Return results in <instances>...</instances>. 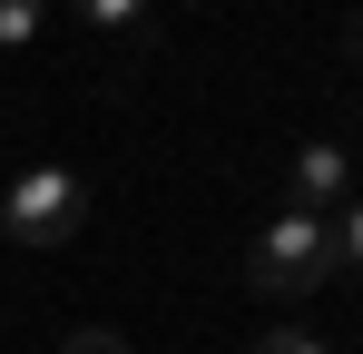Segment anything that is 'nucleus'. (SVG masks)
<instances>
[{
  "label": "nucleus",
  "mask_w": 363,
  "mask_h": 354,
  "mask_svg": "<svg viewBox=\"0 0 363 354\" xmlns=\"http://www.w3.org/2000/svg\"><path fill=\"white\" fill-rule=\"evenodd\" d=\"M334 256L363 266V197H344V227H334Z\"/></svg>",
  "instance_id": "6"
},
{
  "label": "nucleus",
  "mask_w": 363,
  "mask_h": 354,
  "mask_svg": "<svg viewBox=\"0 0 363 354\" xmlns=\"http://www.w3.org/2000/svg\"><path fill=\"white\" fill-rule=\"evenodd\" d=\"M60 354H128V335H108V325H89V335H69Z\"/></svg>",
  "instance_id": "7"
},
{
  "label": "nucleus",
  "mask_w": 363,
  "mask_h": 354,
  "mask_svg": "<svg viewBox=\"0 0 363 354\" xmlns=\"http://www.w3.org/2000/svg\"><path fill=\"white\" fill-rule=\"evenodd\" d=\"M344 40H354V59H363V10H354V20H344Z\"/></svg>",
  "instance_id": "9"
},
{
  "label": "nucleus",
  "mask_w": 363,
  "mask_h": 354,
  "mask_svg": "<svg viewBox=\"0 0 363 354\" xmlns=\"http://www.w3.org/2000/svg\"><path fill=\"white\" fill-rule=\"evenodd\" d=\"M79 227H89V187L69 168L10 177V197H0V236H10V246H69Z\"/></svg>",
  "instance_id": "2"
},
{
  "label": "nucleus",
  "mask_w": 363,
  "mask_h": 354,
  "mask_svg": "<svg viewBox=\"0 0 363 354\" xmlns=\"http://www.w3.org/2000/svg\"><path fill=\"white\" fill-rule=\"evenodd\" d=\"M255 354H324V345H314L304 325H275V335H265V345H255Z\"/></svg>",
  "instance_id": "8"
},
{
  "label": "nucleus",
  "mask_w": 363,
  "mask_h": 354,
  "mask_svg": "<svg viewBox=\"0 0 363 354\" xmlns=\"http://www.w3.org/2000/svg\"><path fill=\"white\" fill-rule=\"evenodd\" d=\"M89 30H147L138 0H89Z\"/></svg>",
  "instance_id": "5"
},
{
  "label": "nucleus",
  "mask_w": 363,
  "mask_h": 354,
  "mask_svg": "<svg viewBox=\"0 0 363 354\" xmlns=\"http://www.w3.org/2000/svg\"><path fill=\"white\" fill-rule=\"evenodd\" d=\"M40 30H50V10H40V0H0V50H30Z\"/></svg>",
  "instance_id": "4"
},
{
  "label": "nucleus",
  "mask_w": 363,
  "mask_h": 354,
  "mask_svg": "<svg viewBox=\"0 0 363 354\" xmlns=\"http://www.w3.org/2000/svg\"><path fill=\"white\" fill-rule=\"evenodd\" d=\"M334 266H344V256H334V217H295V207L245 246V286L265 295V305H304V295H324Z\"/></svg>",
  "instance_id": "1"
},
{
  "label": "nucleus",
  "mask_w": 363,
  "mask_h": 354,
  "mask_svg": "<svg viewBox=\"0 0 363 354\" xmlns=\"http://www.w3.org/2000/svg\"><path fill=\"white\" fill-rule=\"evenodd\" d=\"M344 197H354V158H344L334 138H304L295 168H285V207H295V217H324V207H344Z\"/></svg>",
  "instance_id": "3"
}]
</instances>
